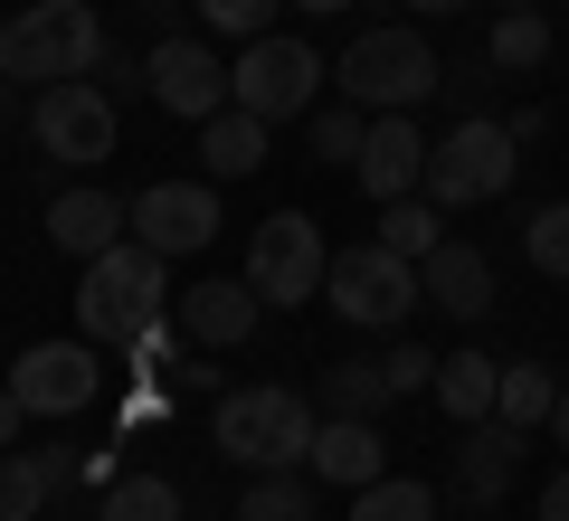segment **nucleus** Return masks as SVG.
<instances>
[{"mask_svg":"<svg viewBox=\"0 0 569 521\" xmlns=\"http://www.w3.org/2000/svg\"><path fill=\"white\" fill-rule=\"evenodd\" d=\"M162 303H171V257H152L142 238H123V247H104V257H86L77 332L96 341V351H123V341H142L162 322Z\"/></svg>","mask_w":569,"mask_h":521,"instance_id":"f257e3e1","label":"nucleus"},{"mask_svg":"<svg viewBox=\"0 0 569 521\" xmlns=\"http://www.w3.org/2000/svg\"><path fill=\"white\" fill-rule=\"evenodd\" d=\"M313 427H323V418H313L305 389H219V408H209L219 455L247 464V474H305Z\"/></svg>","mask_w":569,"mask_h":521,"instance_id":"f03ea898","label":"nucleus"},{"mask_svg":"<svg viewBox=\"0 0 569 521\" xmlns=\"http://www.w3.org/2000/svg\"><path fill=\"white\" fill-rule=\"evenodd\" d=\"M96 58H104L96 0H29L20 20H0V77H10V86H67V77H96Z\"/></svg>","mask_w":569,"mask_h":521,"instance_id":"7ed1b4c3","label":"nucleus"},{"mask_svg":"<svg viewBox=\"0 0 569 521\" xmlns=\"http://www.w3.org/2000/svg\"><path fill=\"white\" fill-rule=\"evenodd\" d=\"M332 86H342L361 114H418L437 86H447V67H437V48L418 39V29H361V39L332 58Z\"/></svg>","mask_w":569,"mask_h":521,"instance_id":"20e7f679","label":"nucleus"},{"mask_svg":"<svg viewBox=\"0 0 569 521\" xmlns=\"http://www.w3.org/2000/svg\"><path fill=\"white\" fill-rule=\"evenodd\" d=\"M323 303L342 322H361V332H399L408 313L427 303V284H418V257H399V247H342L332 257V275H323Z\"/></svg>","mask_w":569,"mask_h":521,"instance_id":"39448f33","label":"nucleus"},{"mask_svg":"<svg viewBox=\"0 0 569 521\" xmlns=\"http://www.w3.org/2000/svg\"><path fill=\"white\" fill-rule=\"evenodd\" d=\"M512 171H522V142H512V123H493V114H466L447 142H427V200L437 209L503 200Z\"/></svg>","mask_w":569,"mask_h":521,"instance_id":"423d86ee","label":"nucleus"},{"mask_svg":"<svg viewBox=\"0 0 569 521\" xmlns=\"http://www.w3.org/2000/svg\"><path fill=\"white\" fill-rule=\"evenodd\" d=\"M323 275H332V247H323V219H305V209H276L247 238V294L257 303H313Z\"/></svg>","mask_w":569,"mask_h":521,"instance_id":"0eeeda50","label":"nucleus"},{"mask_svg":"<svg viewBox=\"0 0 569 521\" xmlns=\"http://www.w3.org/2000/svg\"><path fill=\"white\" fill-rule=\"evenodd\" d=\"M323 96V58H313L305 39H247L238 67H228V104H247L257 123H284V114H305V104Z\"/></svg>","mask_w":569,"mask_h":521,"instance_id":"6e6552de","label":"nucleus"},{"mask_svg":"<svg viewBox=\"0 0 569 521\" xmlns=\"http://www.w3.org/2000/svg\"><path fill=\"white\" fill-rule=\"evenodd\" d=\"M29 142H39L48 161H67V171H96V161L114 152V96H104L96 77L39 86V104H29Z\"/></svg>","mask_w":569,"mask_h":521,"instance_id":"1a4fd4ad","label":"nucleus"},{"mask_svg":"<svg viewBox=\"0 0 569 521\" xmlns=\"http://www.w3.org/2000/svg\"><path fill=\"white\" fill-rule=\"evenodd\" d=\"M10 389H20L29 418H77V408H96V389H104V351L86 332L77 341H39V351H20Z\"/></svg>","mask_w":569,"mask_h":521,"instance_id":"9d476101","label":"nucleus"},{"mask_svg":"<svg viewBox=\"0 0 569 521\" xmlns=\"http://www.w3.org/2000/svg\"><path fill=\"white\" fill-rule=\"evenodd\" d=\"M142 96L162 104V114H181V123H209V114H228V67L200 39H162L142 58Z\"/></svg>","mask_w":569,"mask_h":521,"instance_id":"9b49d317","label":"nucleus"},{"mask_svg":"<svg viewBox=\"0 0 569 521\" xmlns=\"http://www.w3.org/2000/svg\"><path fill=\"white\" fill-rule=\"evenodd\" d=\"M133 238L152 247V257H200V247L219 238V190L209 181H152L133 200Z\"/></svg>","mask_w":569,"mask_h":521,"instance_id":"f8f14e48","label":"nucleus"},{"mask_svg":"<svg viewBox=\"0 0 569 521\" xmlns=\"http://www.w3.org/2000/svg\"><path fill=\"white\" fill-rule=\"evenodd\" d=\"M351 181L370 190V200H418L427 190V133L408 114H370V142H361V161H351Z\"/></svg>","mask_w":569,"mask_h":521,"instance_id":"ddd939ff","label":"nucleus"},{"mask_svg":"<svg viewBox=\"0 0 569 521\" xmlns=\"http://www.w3.org/2000/svg\"><path fill=\"white\" fill-rule=\"evenodd\" d=\"M48 238L86 265V257H104V247L133 238V200H114V190H58V200H48Z\"/></svg>","mask_w":569,"mask_h":521,"instance_id":"4468645a","label":"nucleus"},{"mask_svg":"<svg viewBox=\"0 0 569 521\" xmlns=\"http://www.w3.org/2000/svg\"><path fill=\"white\" fill-rule=\"evenodd\" d=\"M418 284H427V303L437 313H456V322H485L493 313V265H485V247H427L418 257Z\"/></svg>","mask_w":569,"mask_h":521,"instance_id":"2eb2a0df","label":"nucleus"},{"mask_svg":"<svg viewBox=\"0 0 569 521\" xmlns=\"http://www.w3.org/2000/svg\"><path fill=\"white\" fill-rule=\"evenodd\" d=\"M305 464H313L323 483H342V493H361V483L389 474V445H380V427H370V418H323Z\"/></svg>","mask_w":569,"mask_h":521,"instance_id":"dca6fc26","label":"nucleus"},{"mask_svg":"<svg viewBox=\"0 0 569 521\" xmlns=\"http://www.w3.org/2000/svg\"><path fill=\"white\" fill-rule=\"evenodd\" d=\"M86 455L77 445H29V455H0V521H39L58 483H77Z\"/></svg>","mask_w":569,"mask_h":521,"instance_id":"f3484780","label":"nucleus"},{"mask_svg":"<svg viewBox=\"0 0 569 521\" xmlns=\"http://www.w3.org/2000/svg\"><path fill=\"white\" fill-rule=\"evenodd\" d=\"M512 474H522V427H503V418L466 427V445H456V493L466 502H503Z\"/></svg>","mask_w":569,"mask_h":521,"instance_id":"a211bd4d","label":"nucleus"},{"mask_svg":"<svg viewBox=\"0 0 569 521\" xmlns=\"http://www.w3.org/2000/svg\"><path fill=\"white\" fill-rule=\"evenodd\" d=\"M171 313H181V332L200 341V351H228V341H247V332H257V313H266V303L247 294V284H190V294L171 303Z\"/></svg>","mask_w":569,"mask_h":521,"instance_id":"6ab92c4d","label":"nucleus"},{"mask_svg":"<svg viewBox=\"0 0 569 521\" xmlns=\"http://www.w3.org/2000/svg\"><path fill=\"white\" fill-rule=\"evenodd\" d=\"M493 389H503V361H485V351H447V361H437V389H427V399L447 408L456 427H485V418H493Z\"/></svg>","mask_w":569,"mask_h":521,"instance_id":"aec40b11","label":"nucleus"},{"mask_svg":"<svg viewBox=\"0 0 569 521\" xmlns=\"http://www.w3.org/2000/svg\"><path fill=\"white\" fill-rule=\"evenodd\" d=\"M200 161H209V181H247V171H266V123L247 114V104L209 114L200 123Z\"/></svg>","mask_w":569,"mask_h":521,"instance_id":"412c9836","label":"nucleus"},{"mask_svg":"<svg viewBox=\"0 0 569 521\" xmlns=\"http://www.w3.org/2000/svg\"><path fill=\"white\" fill-rule=\"evenodd\" d=\"M389 399H399V389H389L380 361H332L323 370V418H380Z\"/></svg>","mask_w":569,"mask_h":521,"instance_id":"4be33fe9","label":"nucleus"},{"mask_svg":"<svg viewBox=\"0 0 569 521\" xmlns=\"http://www.w3.org/2000/svg\"><path fill=\"white\" fill-rule=\"evenodd\" d=\"M351 521H437V483L380 474V483H361V493H351Z\"/></svg>","mask_w":569,"mask_h":521,"instance_id":"5701e85b","label":"nucleus"},{"mask_svg":"<svg viewBox=\"0 0 569 521\" xmlns=\"http://www.w3.org/2000/svg\"><path fill=\"white\" fill-rule=\"evenodd\" d=\"M550 399H560V389H550V370L541 361H503V389H493V418L503 427H550Z\"/></svg>","mask_w":569,"mask_h":521,"instance_id":"b1692460","label":"nucleus"},{"mask_svg":"<svg viewBox=\"0 0 569 521\" xmlns=\"http://www.w3.org/2000/svg\"><path fill=\"white\" fill-rule=\"evenodd\" d=\"M96 521H181V493H171L162 474H114Z\"/></svg>","mask_w":569,"mask_h":521,"instance_id":"393cba45","label":"nucleus"},{"mask_svg":"<svg viewBox=\"0 0 569 521\" xmlns=\"http://www.w3.org/2000/svg\"><path fill=\"white\" fill-rule=\"evenodd\" d=\"M485 58H493V67H541V58H550V20H541V10H503L493 39H485Z\"/></svg>","mask_w":569,"mask_h":521,"instance_id":"a878e982","label":"nucleus"},{"mask_svg":"<svg viewBox=\"0 0 569 521\" xmlns=\"http://www.w3.org/2000/svg\"><path fill=\"white\" fill-rule=\"evenodd\" d=\"M238 521H313L305 474H257V483L238 493Z\"/></svg>","mask_w":569,"mask_h":521,"instance_id":"bb28decb","label":"nucleus"},{"mask_svg":"<svg viewBox=\"0 0 569 521\" xmlns=\"http://www.w3.org/2000/svg\"><path fill=\"white\" fill-rule=\"evenodd\" d=\"M380 247H399V257L447 247V228H437V200H389V209H380Z\"/></svg>","mask_w":569,"mask_h":521,"instance_id":"cd10ccee","label":"nucleus"},{"mask_svg":"<svg viewBox=\"0 0 569 521\" xmlns=\"http://www.w3.org/2000/svg\"><path fill=\"white\" fill-rule=\"evenodd\" d=\"M522 257L541 265V275H560V284H569V200L531 209V228H522Z\"/></svg>","mask_w":569,"mask_h":521,"instance_id":"c85d7f7f","label":"nucleus"},{"mask_svg":"<svg viewBox=\"0 0 569 521\" xmlns=\"http://www.w3.org/2000/svg\"><path fill=\"white\" fill-rule=\"evenodd\" d=\"M190 10H200V29H219V39H266V20H276L284 0H190Z\"/></svg>","mask_w":569,"mask_h":521,"instance_id":"c756f323","label":"nucleus"},{"mask_svg":"<svg viewBox=\"0 0 569 521\" xmlns=\"http://www.w3.org/2000/svg\"><path fill=\"white\" fill-rule=\"evenodd\" d=\"M361 142H370V114H361V104H342V114H323V123H313V152H323V161H342V171L361 161Z\"/></svg>","mask_w":569,"mask_h":521,"instance_id":"7c9ffc66","label":"nucleus"},{"mask_svg":"<svg viewBox=\"0 0 569 521\" xmlns=\"http://www.w3.org/2000/svg\"><path fill=\"white\" fill-rule=\"evenodd\" d=\"M380 370H389V389H399V399H408V389H437V351H427V341H399Z\"/></svg>","mask_w":569,"mask_h":521,"instance_id":"2f4dec72","label":"nucleus"},{"mask_svg":"<svg viewBox=\"0 0 569 521\" xmlns=\"http://www.w3.org/2000/svg\"><path fill=\"white\" fill-rule=\"evenodd\" d=\"M181 341H190V332H162V322H152V332H142V341H123V351H133L142 370H162V361H181Z\"/></svg>","mask_w":569,"mask_h":521,"instance_id":"473e14b6","label":"nucleus"},{"mask_svg":"<svg viewBox=\"0 0 569 521\" xmlns=\"http://www.w3.org/2000/svg\"><path fill=\"white\" fill-rule=\"evenodd\" d=\"M96 86H104V96H123V86H142V58H114V48H104V58H96Z\"/></svg>","mask_w":569,"mask_h":521,"instance_id":"72a5a7b5","label":"nucleus"},{"mask_svg":"<svg viewBox=\"0 0 569 521\" xmlns=\"http://www.w3.org/2000/svg\"><path fill=\"white\" fill-rule=\"evenodd\" d=\"M20 418H29V408H20V389L0 380V445H20Z\"/></svg>","mask_w":569,"mask_h":521,"instance_id":"f704fd0d","label":"nucleus"},{"mask_svg":"<svg viewBox=\"0 0 569 521\" xmlns=\"http://www.w3.org/2000/svg\"><path fill=\"white\" fill-rule=\"evenodd\" d=\"M541 521H569V474H550V483H541Z\"/></svg>","mask_w":569,"mask_h":521,"instance_id":"c9c22d12","label":"nucleus"},{"mask_svg":"<svg viewBox=\"0 0 569 521\" xmlns=\"http://www.w3.org/2000/svg\"><path fill=\"white\" fill-rule=\"evenodd\" d=\"M550 437H560V455H569V389L550 399Z\"/></svg>","mask_w":569,"mask_h":521,"instance_id":"e433bc0d","label":"nucleus"},{"mask_svg":"<svg viewBox=\"0 0 569 521\" xmlns=\"http://www.w3.org/2000/svg\"><path fill=\"white\" fill-rule=\"evenodd\" d=\"M408 10H418V20H447V10H475V0H408Z\"/></svg>","mask_w":569,"mask_h":521,"instance_id":"4c0bfd02","label":"nucleus"},{"mask_svg":"<svg viewBox=\"0 0 569 521\" xmlns=\"http://www.w3.org/2000/svg\"><path fill=\"white\" fill-rule=\"evenodd\" d=\"M284 10H313V20H332V10H351V0H284Z\"/></svg>","mask_w":569,"mask_h":521,"instance_id":"58836bf2","label":"nucleus"},{"mask_svg":"<svg viewBox=\"0 0 569 521\" xmlns=\"http://www.w3.org/2000/svg\"><path fill=\"white\" fill-rule=\"evenodd\" d=\"M503 10H541V0H503Z\"/></svg>","mask_w":569,"mask_h":521,"instance_id":"ea45409f","label":"nucleus"}]
</instances>
